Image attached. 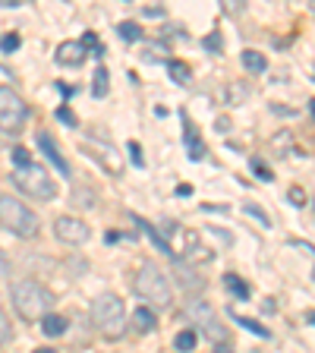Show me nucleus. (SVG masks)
Listing matches in <instances>:
<instances>
[{
	"label": "nucleus",
	"instance_id": "7c9ffc66",
	"mask_svg": "<svg viewBox=\"0 0 315 353\" xmlns=\"http://www.w3.org/2000/svg\"><path fill=\"white\" fill-rule=\"evenodd\" d=\"M214 353H234V350H230V347H224V344H218V347H214Z\"/></svg>",
	"mask_w": 315,
	"mask_h": 353
},
{
	"label": "nucleus",
	"instance_id": "39448f33",
	"mask_svg": "<svg viewBox=\"0 0 315 353\" xmlns=\"http://www.w3.org/2000/svg\"><path fill=\"white\" fill-rule=\"evenodd\" d=\"M16 183V190H22L29 199H41V202H51L57 196V183H54V176L48 174L44 168L38 164H29V168H16V174L10 176Z\"/></svg>",
	"mask_w": 315,
	"mask_h": 353
},
{
	"label": "nucleus",
	"instance_id": "423d86ee",
	"mask_svg": "<svg viewBox=\"0 0 315 353\" xmlns=\"http://www.w3.org/2000/svg\"><path fill=\"white\" fill-rule=\"evenodd\" d=\"M26 117H29V108H26L19 92L10 85H0V130L16 136L26 126Z\"/></svg>",
	"mask_w": 315,
	"mask_h": 353
},
{
	"label": "nucleus",
	"instance_id": "c756f323",
	"mask_svg": "<svg viewBox=\"0 0 315 353\" xmlns=\"http://www.w3.org/2000/svg\"><path fill=\"white\" fill-rule=\"evenodd\" d=\"M290 199H294V202H306V192H303V190H290Z\"/></svg>",
	"mask_w": 315,
	"mask_h": 353
},
{
	"label": "nucleus",
	"instance_id": "f257e3e1",
	"mask_svg": "<svg viewBox=\"0 0 315 353\" xmlns=\"http://www.w3.org/2000/svg\"><path fill=\"white\" fill-rule=\"evenodd\" d=\"M10 300H13L16 312L26 322H38V319L51 316V306H54V294L48 287L38 284V281H16L10 287Z\"/></svg>",
	"mask_w": 315,
	"mask_h": 353
},
{
	"label": "nucleus",
	"instance_id": "1a4fd4ad",
	"mask_svg": "<svg viewBox=\"0 0 315 353\" xmlns=\"http://www.w3.org/2000/svg\"><path fill=\"white\" fill-rule=\"evenodd\" d=\"M38 145H41V152L51 158V164L60 170L63 176H70V161H66L63 154H60V148H57V142L48 136V132H38Z\"/></svg>",
	"mask_w": 315,
	"mask_h": 353
},
{
	"label": "nucleus",
	"instance_id": "2f4dec72",
	"mask_svg": "<svg viewBox=\"0 0 315 353\" xmlns=\"http://www.w3.org/2000/svg\"><path fill=\"white\" fill-rule=\"evenodd\" d=\"M35 353H57V350H51V347H38Z\"/></svg>",
	"mask_w": 315,
	"mask_h": 353
},
{
	"label": "nucleus",
	"instance_id": "4468645a",
	"mask_svg": "<svg viewBox=\"0 0 315 353\" xmlns=\"http://www.w3.org/2000/svg\"><path fill=\"white\" fill-rule=\"evenodd\" d=\"M139 224H142V228H145L148 240H152V243H154V246H158V250H161V252H164V256H170V259H174V262H176V252H174V250H170V243H167V240H164V236H161V234H158V230H154V228H152V224H145V221H139Z\"/></svg>",
	"mask_w": 315,
	"mask_h": 353
},
{
	"label": "nucleus",
	"instance_id": "9d476101",
	"mask_svg": "<svg viewBox=\"0 0 315 353\" xmlns=\"http://www.w3.org/2000/svg\"><path fill=\"white\" fill-rule=\"evenodd\" d=\"M85 60V44L82 41H63L57 48V63L60 66H79Z\"/></svg>",
	"mask_w": 315,
	"mask_h": 353
},
{
	"label": "nucleus",
	"instance_id": "4be33fe9",
	"mask_svg": "<svg viewBox=\"0 0 315 353\" xmlns=\"http://www.w3.org/2000/svg\"><path fill=\"white\" fill-rule=\"evenodd\" d=\"M176 274H180V278H183V287H186V290H196V287H199L196 274H192L190 268H183V265H180V268H176Z\"/></svg>",
	"mask_w": 315,
	"mask_h": 353
},
{
	"label": "nucleus",
	"instance_id": "393cba45",
	"mask_svg": "<svg viewBox=\"0 0 315 353\" xmlns=\"http://www.w3.org/2000/svg\"><path fill=\"white\" fill-rule=\"evenodd\" d=\"M0 48H3V51H16V48H19V35H7L0 41Z\"/></svg>",
	"mask_w": 315,
	"mask_h": 353
},
{
	"label": "nucleus",
	"instance_id": "412c9836",
	"mask_svg": "<svg viewBox=\"0 0 315 353\" xmlns=\"http://www.w3.org/2000/svg\"><path fill=\"white\" fill-rule=\"evenodd\" d=\"M10 338H13V325H10L7 312L0 309V347H3V344H10Z\"/></svg>",
	"mask_w": 315,
	"mask_h": 353
},
{
	"label": "nucleus",
	"instance_id": "2eb2a0df",
	"mask_svg": "<svg viewBox=\"0 0 315 353\" xmlns=\"http://www.w3.org/2000/svg\"><path fill=\"white\" fill-rule=\"evenodd\" d=\"M174 344H176V350H180V353H190V350H196V344H199V334H196V331H180V334H176V341H174Z\"/></svg>",
	"mask_w": 315,
	"mask_h": 353
},
{
	"label": "nucleus",
	"instance_id": "a211bd4d",
	"mask_svg": "<svg viewBox=\"0 0 315 353\" xmlns=\"http://www.w3.org/2000/svg\"><path fill=\"white\" fill-rule=\"evenodd\" d=\"M120 38H123V41H139L142 29L136 26V22H120Z\"/></svg>",
	"mask_w": 315,
	"mask_h": 353
},
{
	"label": "nucleus",
	"instance_id": "f8f14e48",
	"mask_svg": "<svg viewBox=\"0 0 315 353\" xmlns=\"http://www.w3.org/2000/svg\"><path fill=\"white\" fill-rule=\"evenodd\" d=\"M66 328H70L66 316H57V312H51V316L41 319V331L48 334V338H60V334H66Z\"/></svg>",
	"mask_w": 315,
	"mask_h": 353
},
{
	"label": "nucleus",
	"instance_id": "cd10ccee",
	"mask_svg": "<svg viewBox=\"0 0 315 353\" xmlns=\"http://www.w3.org/2000/svg\"><path fill=\"white\" fill-rule=\"evenodd\" d=\"M130 152H132V164H139V168H142V152H139V145H136V142H130Z\"/></svg>",
	"mask_w": 315,
	"mask_h": 353
},
{
	"label": "nucleus",
	"instance_id": "f3484780",
	"mask_svg": "<svg viewBox=\"0 0 315 353\" xmlns=\"http://www.w3.org/2000/svg\"><path fill=\"white\" fill-rule=\"evenodd\" d=\"M92 95H95V98L108 95V70H104V66H98V73H95V85H92Z\"/></svg>",
	"mask_w": 315,
	"mask_h": 353
},
{
	"label": "nucleus",
	"instance_id": "9b49d317",
	"mask_svg": "<svg viewBox=\"0 0 315 353\" xmlns=\"http://www.w3.org/2000/svg\"><path fill=\"white\" fill-rule=\"evenodd\" d=\"M158 328V316H154L148 306H139L132 312V331H139V334H148V331Z\"/></svg>",
	"mask_w": 315,
	"mask_h": 353
},
{
	"label": "nucleus",
	"instance_id": "7ed1b4c3",
	"mask_svg": "<svg viewBox=\"0 0 315 353\" xmlns=\"http://www.w3.org/2000/svg\"><path fill=\"white\" fill-rule=\"evenodd\" d=\"M132 290H136L145 303H152V306H170V300H174V290H170L167 274H164L154 262L139 265L136 281H132Z\"/></svg>",
	"mask_w": 315,
	"mask_h": 353
},
{
	"label": "nucleus",
	"instance_id": "a878e982",
	"mask_svg": "<svg viewBox=\"0 0 315 353\" xmlns=\"http://www.w3.org/2000/svg\"><path fill=\"white\" fill-rule=\"evenodd\" d=\"M10 274V259H7V252L0 250V278H7Z\"/></svg>",
	"mask_w": 315,
	"mask_h": 353
},
{
	"label": "nucleus",
	"instance_id": "c85d7f7f",
	"mask_svg": "<svg viewBox=\"0 0 315 353\" xmlns=\"http://www.w3.org/2000/svg\"><path fill=\"white\" fill-rule=\"evenodd\" d=\"M246 214H250V218H258V221H262V224H268V218H265V214L258 212V208H252V205L246 208Z\"/></svg>",
	"mask_w": 315,
	"mask_h": 353
},
{
	"label": "nucleus",
	"instance_id": "bb28decb",
	"mask_svg": "<svg viewBox=\"0 0 315 353\" xmlns=\"http://www.w3.org/2000/svg\"><path fill=\"white\" fill-rule=\"evenodd\" d=\"M57 120H63V123L76 126V117H73V114H70V110H66V108H60V110H57Z\"/></svg>",
	"mask_w": 315,
	"mask_h": 353
},
{
	"label": "nucleus",
	"instance_id": "20e7f679",
	"mask_svg": "<svg viewBox=\"0 0 315 353\" xmlns=\"http://www.w3.org/2000/svg\"><path fill=\"white\" fill-rule=\"evenodd\" d=\"M92 322L104 338H120L126 331V306L117 294H101L92 303Z\"/></svg>",
	"mask_w": 315,
	"mask_h": 353
},
{
	"label": "nucleus",
	"instance_id": "b1692460",
	"mask_svg": "<svg viewBox=\"0 0 315 353\" xmlns=\"http://www.w3.org/2000/svg\"><path fill=\"white\" fill-rule=\"evenodd\" d=\"M13 164H16V168H29V164H32L29 152H26V148H16V152H13Z\"/></svg>",
	"mask_w": 315,
	"mask_h": 353
},
{
	"label": "nucleus",
	"instance_id": "dca6fc26",
	"mask_svg": "<svg viewBox=\"0 0 315 353\" xmlns=\"http://www.w3.org/2000/svg\"><path fill=\"white\" fill-rule=\"evenodd\" d=\"M224 287H227L234 296H240V300H246V296H250V287L243 284V278H236V274H227V278H224Z\"/></svg>",
	"mask_w": 315,
	"mask_h": 353
},
{
	"label": "nucleus",
	"instance_id": "0eeeda50",
	"mask_svg": "<svg viewBox=\"0 0 315 353\" xmlns=\"http://www.w3.org/2000/svg\"><path fill=\"white\" fill-rule=\"evenodd\" d=\"M54 236H57L60 243H66V246H82V243L92 236V230H88L85 221L73 218V214H63V218L54 221Z\"/></svg>",
	"mask_w": 315,
	"mask_h": 353
},
{
	"label": "nucleus",
	"instance_id": "5701e85b",
	"mask_svg": "<svg viewBox=\"0 0 315 353\" xmlns=\"http://www.w3.org/2000/svg\"><path fill=\"white\" fill-rule=\"evenodd\" d=\"M170 73H174V79H176V82H183V85L190 82V70H186L183 63H170Z\"/></svg>",
	"mask_w": 315,
	"mask_h": 353
},
{
	"label": "nucleus",
	"instance_id": "aec40b11",
	"mask_svg": "<svg viewBox=\"0 0 315 353\" xmlns=\"http://www.w3.org/2000/svg\"><path fill=\"white\" fill-rule=\"evenodd\" d=\"M236 322L243 325V328H250L252 334H258V338H268V334H272V331L265 328V325H258V322H252V319H246V316H236Z\"/></svg>",
	"mask_w": 315,
	"mask_h": 353
},
{
	"label": "nucleus",
	"instance_id": "f03ea898",
	"mask_svg": "<svg viewBox=\"0 0 315 353\" xmlns=\"http://www.w3.org/2000/svg\"><path fill=\"white\" fill-rule=\"evenodd\" d=\"M0 228H7L10 234L22 236V240H32V236H38L41 224H38V214L22 199L0 192Z\"/></svg>",
	"mask_w": 315,
	"mask_h": 353
},
{
	"label": "nucleus",
	"instance_id": "ddd939ff",
	"mask_svg": "<svg viewBox=\"0 0 315 353\" xmlns=\"http://www.w3.org/2000/svg\"><path fill=\"white\" fill-rule=\"evenodd\" d=\"M243 66H246L250 73H265V70H268V60L258 51H243Z\"/></svg>",
	"mask_w": 315,
	"mask_h": 353
},
{
	"label": "nucleus",
	"instance_id": "6ab92c4d",
	"mask_svg": "<svg viewBox=\"0 0 315 353\" xmlns=\"http://www.w3.org/2000/svg\"><path fill=\"white\" fill-rule=\"evenodd\" d=\"M186 145H190V158H205V145H202V142H196V132H186Z\"/></svg>",
	"mask_w": 315,
	"mask_h": 353
},
{
	"label": "nucleus",
	"instance_id": "6e6552de",
	"mask_svg": "<svg viewBox=\"0 0 315 353\" xmlns=\"http://www.w3.org/2000/svg\"><path fill=\"white\" fill-rule=\"evenodd\" d=\"M186 316H190L192 322L202 325L205 334H212V338H224V328H221L218 316H214V309L208 306V303H190V306H186Z\"/></svg>",
	"mask_w": 315,
	"mask_h": 353
}]
</instances>
